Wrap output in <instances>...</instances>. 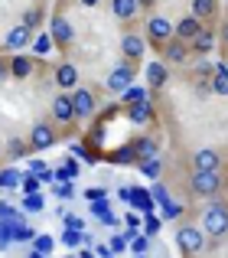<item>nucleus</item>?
<instances>
[{"label":"nucleus","instance_id":"nucleus-16","mask_svg":"<svg viewBox=\"0 0 228 258\" xmlns=\"http://www.w3.org/2000/svg\"><path fill=\"white\" fill-rule=\"evenodd\" d=\"M212 46H215V33H212V30H205V26H202V33H199V36L189 43V52H192V56H199V59H202V56H209V52H212Z\"/></svg>","mask_w":228,"mask_h":258},{"label":"nucleus","instance_id":"nucleus-36","mask_svg":"<svg viewBox=\"0 0 228 258\" xmlns=\"http://www.w3.org/2000/svg\"><path fill=\"white\" fill-rule=\"evenodd\" d=\"M179 216H183L179 203H163V219H179Z\"/></svg>","mask_w":228,"mask_h":258},{"label":"nucleus","instance_id":"nucleus-1","mask_svg":"<svg viewBox=\"0 0 228 258\" xmlns=\"http://www.w3.org/2000/svg\"><path fill=\"white\" fill-rule=\"evenodd\" d=\"M189 189L196 196H202V200H212V196H218L225 189V176L222 170H192Z\"/></svg>","mask_w":228,"mask_h":258},{"label":"nucleus","instance_id":"nucleus-41","mask_svg":"<svg viewBox=\"0 0 228 258\" xmlns=\"http://www.w3.org/2000/svg\"><path fill=\"white\" fill-rule=\"evenodd\" d=\"M153 200H157L160 206H163V203H170V193L163 189V183H153Z\"/></svg>","mask_w":228,"mask_h":258},{"label":"nucleus","instance_id":"nucleus-49","mask_svg":"<svg viewBox=\"0 0 228 258\" xmlns=\"http://www.w3.org/2000/svg\"><path fill=\"white\" fill-rule=\"evenodd\" d=\"M225 69H228V59H225Z\"/></svg>","mask_w":228,"mask_h":258},{"label":"nucleus","instance_id":"nucleus-24","mask_svg":"<svg viewBox=\"0 0 228 258\" xmlns=\"http://www.w3.org/2000/svg\"><path fill=\"white\" fill-rule=\"evenodd\" d=\"M134 151H137V164H140V160H147V157H157V141H153V138H144V141H137V144H134Z\"/></svg>","mask_w":228,"mask_h":258},{"label":"nucleus","instance_id":"nucleus-31","mask_svg":"<svg viewBox=\"0 0 228 258\" xmlns=\"http://www.w3.org/2000/svg\"><path fill=\"white\" fill-rule=\"evenodd\" d=\"M62 239H65V245H85V232H82V229H65V232H62Z\"/></svg>","mask_w":228,"mask_h":258},{"label":"nucleus","instance_id":"nucleus-51","mask_svg":"<svg viewBox=\"0 0 228 258\" xmlns=\"http://www.w3.org/2000/svg\"><path fill=\"white\" fill-rule=\"evenodd\" d=\"M225 183H228V180H225Z\"/></svg>","mask_w":228,"mask_h":258},{"label":"nucleus","instance_id":"nucleus-15","mask_svg":"<svg viewBox=\"0 0 228 258\" xmlns=\"http://www.w3.org/2000/svg\"><path fill=\"white\" fill-rule=\"evenodd\" d=\"M30 39H33V30L30 26H10V33H7V39H4V46L7 49H23V46H30Z\"/></svg>","mask_w":228,"mask_h":258},{"label":"nucleus","instance_id":"nucleus-4","mask_svg":"<svg viewBox=\"0 0 228 258\" xmlns=\"http://www.w3.org/2000/svg\"><path fill=\"white\" fill-rule=\"evenodd\" d=\"M176 242H179V248H183V255H189V258L205 248V235H202V229H196V226H179Z\"/></svg>","mask_w":228,"mask_h":258},{"label":"nucleus","instance_id":"nucleus-44","mask_svg":"<svg viewBox=\"0 0 228 258\" xmlns=\"http://www.w3.org/2000/svg\"><path fill=\"white\" fill-rule=\"evenodd\" d=\"M114 252H111V245H101V248H98V258H111Z\"/></svg>","mask_w":228,"mask_h":258},{"label":"nucleus","instance_id":"nucleus-17","mask_svg":"<svg viewBox=\"0 0 228 258\" xmlns=\"http://www.w3.org/2000/svg\"><path fill=\"white\" fill-rule=\"evenodd\" d=\"M166 79H170V72H166V62L160 59V62H150L147 66V82H150L153 92H160V88L166 85Z\"/></svg>","mask_w":228,"mask_h":258},{"label":"nucleus","instance_id":"nucleus-19","mask_svg":"<svg viewBox=\"0 0 228 258\" xmlns=\"http://www.w3.org/2000/svg\"><path fill=\"white\" fill-rule=\"evenodd\" d=\"M10 76L13 79H30L33 76V59L30 56H13L10 59Z\"/></svg>","mask_w":228,"mask_h":258},{"label":"nucleus","instance_id":"nucleus-23","mask_svg":"<svg viewBox=\"0 0 228 258\" xmlns=\"http://www.w3.org/2000/svg\"><path fill=\"white\" fill-rule=\"evenodd\" d=\"M127 114H131V121H137V124H147V121H150V105H147V101H134V105H127Z\"/></svg>","mask_w":228,"mask_h":258},{"label":"nucleus","instance_id":"nucleus-33","mask_svg":"<svg viewBox=\"0 0 228 258\" xmlns=\"http://www.w3.org/2000/svg\"><path fill=\"white\" fill-rule=\"evenodd\" d=\"M26 151H30V144H26V141H17V138H13V141H10V147H7V154H10V160L23 157Z\"/></svg>","mask_w":228,"mask_h":258},{"label":"nucleus","instance_id":"nucleus-35","mask_svg":"<svg viewBox=\"0 0 228 258\" xmlns=\"http://www.w3.org/2000/svg\"><path fill=\"white\" fill-rule=\"evenodd\" d=\"M23 206H26V213H39V209H43V196H39V193H30L23 200Z\"/></svg>","mask_w":228,"mask_h":258},{"label":"nucleus","instance_id":"nucleus-22","mask_svg":"<svg viewBox=\"0 0 228 258\" xmlns=\"http://www.w3.org/2000/svg\"><path fill=\"white\" fill-rule=\"evenodd\" d=\"M131 203L140 209V216H147V213H153V200H150V193H144V189H131Z\"/></svg>","mask_w":228,"mask_h":258},{"label":"nucleus","instance_id":"nucleus-21","mask_svg":"<svg viewBox=\"0 0 228 258\" xmlns=\"http://www.w3.org/2000/svg\"><path fill=\"white\" fill-rule=\"evenodd\" d=\"M212 92H215V95H228V69H225V62H218L215 72H212Z\"/></svg>","mask_w":228,"mask_h":258},{"label":"nucleus","instance_id":"nucleus-46","mask_svg":"<svg viewBox=\"0 0 228 258\" xmlns=\"http://www.w3.org/2000/svg\"><path fill=\"white\" fill-rule=\"evenodd\" d=\"M78 4H82V7H98L101 0H78Z\"/></svg>","mask_w":228,"mask_h":258},{"label":"nucleus","instance_id":"nucleus-5","mask_svg":"<svg viewBox=\"0 0 228 258\" xmlns=\"http://www.w3.org/2000/svg\"><path fill=\"white\" fill-rule=\"evenodd\" d=\"M56 141H59L56 127H52L49 121H36V124H33V131H30V141H26V144H30L33 151H46V147H52Z\"/></svg>","mask_w":228,"mask_h":258},{"label":"nucleus","instance_id":"nucleus-7","mask_svg":"<svg viewBox=\"0 0 228 258\" xmlns=\"http://www.w3.org/2000/svg\"><path fill=\"white\" fill-rule=\"evenodd\" d=\"M52 121L56 124H72V121H78L75 118V105H72V95H65V92H59L56 98H52Z\"/></svg>","mask_w":228,"mask_h":258},{"label":"nucleus","instance_id":"nucleus-30","mask_svg":"<svg viewBox=\"0 0 228 258\" xmlns=\"http://www.w3.org/2000/svg\"><path fill=\"white\" fill-rule=\"evenodd\" d=\"M20 183H23V193L30 196V193H39V183H43V180H39V176L30 170L26 176H20Z\"/></svg>","mask_w":228,"mask_h":258},{"label":"nucleus","instance_id":"nucleus-9","mask_svg":"<svg viewBox=\"0 0 228 258\" xmlns=\"http://www.w3.org/2000/svg\"><path fill=\"white\" fill-rule=\"evenodd\" d=\"M134 76H137V66H131V62L114 66L111 76H108V92H124V88H131Z\"/></svg>","mask_w":228,"mask_h":258},{"label":"nucleus","instance_id":"nucleus-48","mask_svg":"<svg viewBox=\"0 0 228 258\" xmlns=\"http://www.w3.org/2000/svg\"><path fill=\"white\" fill-rule=\"evenodd\" d=\"M78 258H95V255H91V252H88V248H85V252H82V255H78Z\"/></svg>","mask_w":228,"mask_h":258},{"label":"nucleus","instance_id":"nucleus-40","mask_svg":"<svg viewBox=\"0 0 228 258\" xmlns=\"http://www.w3.org/2000/svg\"><path fill=\"white\" fill-rule=\"evenodd\" d=\"M36 252H43V255L52 252V239L49 235H36Z\"/></svg>","mask_w":228,"mask_h":258},{"label":"nucleus","instance_id":"nucleus-34","mask_svg":"<svg viewBox=\"0 0 228 258\" xmlns=\"http://www.w3.org/2000/svg\"><path fill=\"white\" fill-rule=\"evenodd\" d=\"M56 196L59 200H72V196H75V186H72L69 180H59L56 183Z\"/></svg>","mask_w":228,"mask_h":258},{"label":"nucleus","instance_id":"nucleus-45","mask_svg":"<svg viewBox=\"0 0 228 258\" xmlns=\"http://www.w3.org/2000/svg\"><path fill=\"white\" fill-rule=\"evenodd\" d=\"M218 36H222V46H228V20L222 23V33H218Z\"/></svg>","mask_w":228,"mask_h":258},{"label":"nucleus","instance_id":"nucleus-2","mask_svg":"<svg viewBox=\"0 0 228 258\" xmlns=\"http://www.w3.org/2000/svg\"><path fill=\"white\" fill-rule=\"evenodd\" d=\"M202 232L212 235V239H222V235H228V206L225 203H212L209 209H205L202 216Z\"/></svg>","mask_w":228,"mask_h":258},{"label":"nucleus","instance_id":"nucleus-6","mask_svg":"<svg viewBox=\"0 0 228 258\" xmlns=\"http://www.w3.org/2000/svg\"><path fill=\"white\" fill-rule=\"evenodd\" d=\"M121 52H124V62L137 66L140 59H144V52H147V39L140 36V33H124V39H121Z\"/></svg>","mask_w":228,"mask_h":258},{"label":"nucleus","instance_id":"nucleus-18","mask_svg":"<svg viewBox=\"0 0 228 258\" xmlns=\"http://www.w3.org/2000/svg\"><path fill=\"white\" fill-rule=\"evenodd\" d=\"M192 17L205 20H215L218 17V0H192Z\"/></svg>","mask_w":228,"mask_h":258},{"label":"nucleus","instance_id":"nucleus-32","mask_svg":"<svg viewBox=\"0 0 228 258\" xmlns=\"http://www.w3.org/2000/svg\"><path fill=\"white\" fill-rule=\"evenodd\" d=\"M20 183V173L17 170H0V189H13Z\"/></svg>","mask_w":228,"mask_h":258},{"label":"nucleus","instance_id":"nucleus-10","mask_svg":"<svg viewBox=\"0 0 228 258\" xmlns=\"http://www.w3.org/2000/svg\"><path fill=\"white\" fill-rule=\"evenodd\" d=\"M49 36H52V43L62 46V49L72 43V39H75V33H72V23L62 17V13H56V17H52V23H49Z\"/></svg>","mask_w":228,"mask_h":258},{"label":"nucleus","instance_id":"nucleus-13","mask_svg":"<svg viewBox=\"0 0 228 258\" xmlns=\"http://www.w3.org/2000/svg\"><path fill=\"white\" fill-rule=\"evenodd\" d=\"M52 79H56L59 92H69V88H75V85H78V69H75L72 62H62V66H56Z\"/></svg>","mask_w":228,"mask_h":258},{"label":"nucleus","instance_id":"nucleus-27","mask_svg":"<svg viewBox=\"0 0 228 258\" xmlns=\"http://www.w3.org/2000/svg\"><path fill=\"white\" fill-rule=\"evenodd\" d=\"M140 173H144V176H160V167H163V160H160V157H147V160H140Z\"/></svg>","mask_w":228,"mask_h":258},{"label":"nucleus","instance_id":"nucleus-39","mask_svg":"<svg viewBox=\"0 0 228 258\" xmlns=\"http://www.w3.org/2000/svg\"><path fill=\"white\" fill-rule=\"evenodd\" d=\"M144 232H147V235H157V232H160V219H157V216H150V213H147V222H144Z\"/></svg>","mask_w":228,"mask_h":258},{"label":"nucleus","instance_id":"nucleus-3","mask_svg":"<svg viewBox=\"0 0 228 258\" xmlns=\"http://www.w3.org/2000/svg\"><path fill=\"white\" fill-rule=\"evenodd\" d=\"M173 36H176V30H173V23L166 17L153 13V17L147 20V39H150L157 49H163V43H166V39H173Z\"/></svg>","mask_w":228,"mask_h":258},{"label":"nucleus","instance_id":"nucleus-38","mask_svg":"<svg viewBox=\"0 0 228 258\" xmlns=\"http://www.w3.org/2000/svg\"><path fill=\"white\" fill-rule=\"evenodd\" d=\"M0 248L4 252L10 248V222H4V219H0Z\"/></svg>","mask_w":228,"mask_h":258},{"label":"nucleus","instance_id":"nucleus-8","mask_svg":"<svg viewBox=\"0 0 228 258\" xmlns=\"http://www.w3.org/2000/svg\"><path fill=\"white\" fill-rule=\"evenodd\" d=\"M72 105H75V118L78 121L91 118V114L98 111V98H95V92H88V88H75V92H72Z\"/></svg>","mask_w":228,"mask_h":258},{"label":"nucleus","instance_id":"nucleus-29","mask_svg":"<svg viewBox=\"0 0 228 258\" xmlns=\"http://www.w3.org/2000/svg\"><path fill=\"white\" fill-rule=\"evenodd\" d=\"M39 23H43V10H39V7H30V10L23 13V26H30V30H36Z\"/></svg>","mask_w":228,"mask_h":258},{"label":"nucleus","instance_id":"nucleus-25","mask_svg":"<svg viewBox=\"0 0 228 258\" xmlns=\"http://www.w3.org/2000/svg\"><path fill=\"white\" fill-rule=\"evenodd\" d=\"M10 235L17 242H33V239H36V232H33L30 226H23V222H10Z\"/></svg>","mask_w":228,"mask_h":258},{"label":"nucleus","instance_id":"nucleus-28","mask_svg":"<svg viewBox=\"0 0 228 258\" xmlns=\"http://www.w3.org/2000/svg\"><path fill=\"white\" fill-rule=\"evenodd\" d=\"M52 46H56V43H52V36H49V33H39V36H36V43H33V49H36L39 56H49V49H52Z\"/></svg>","mask_w":228,"mask_h":258},{"label":"nucleus","instance_id":"nucleus-42","mask_svg":"<svg viewBox=\"0 0 228 258\" xmlns=\"http://www.w3.org/2000/svg\"><path fill=\"white\" fill-rule=\"evenodd\" d=\"M91 213H95L98 219H101V216H108V203H104V196H101V200H95V203H91Z\"/></svg>","mask_w":228,"mask_h":258},{"label":"nucleus","instance_id":"nucleus-14","mask_svg":"<svg viewBox=\"0 0 228 258\" xmlns=\"http://www.w3.org/2000/svg\"><path fill=\"white\" fill-rule=\"evenodd\" d=\"M173 30H176V36H179V39L192 43V39H196L199 33H202V20H199V17H192V13H189V17H183L179 23H173Z\"/></svg>","mask_w":228,"mask_h":258},{"label":"nucleus","instance_id":"nucleus-47","mask_svg":"<svg viewBox=\"0 0 228 258\" xmlns=\"http://www.w3.org/2000/svg\"><path fill=\"white\" fill-rule=\"evenodd\" d=\"M26 258H46V255H43V252H30Z\"/></svg>","mask_w":228,"mask_h":258},{"label":"nucleus","instance_id":"nucleus-11","mask_svg":"<svg viewBox=\"0 0 228 258\" xmlns=\"http://www.w3.org/2000/svg\"><path fill=\"white\" fill-rule=\"evenodd\" d=\"M160 52H163V62H186V59H189V43L179 39V36H173V39L163 43Z\"/></svg>","mask_w":228,"mask_h":258},{"label":"nucleus","instance_id":"nucleus-26","mask_svg":"<svg viewBox=\"0 0 228 258\" xmlns=\"http://www.w3.org/2000/svg\"><path fill=\"white\" fill-rule=\"evenodd\" d=\"M121 95H124L127 105H134V101H147V95H150V92H147L144 85H131V88H124Z\"/></svg>","mask_w":228,"mask_h":258},{"label":"nucleus","instance_id":"nucleus-20","mask_svg":"<svg viewBox=\"0 0 228 258\" xmlns=\"http://www.w3.org/2000/svg\"><path fill=\"white\" fill-rule=\"evenodd\" d=\"M137 7H140L137 0H111V13L118 20H131L134 13H137Z\"/></svg>","mask_w":228,"mask_h":258},{"label":"nucleus","instance_id":"nucleus-12","mask_svg":"<svg viewBox=\"0 0 228 258\" xmlns=\"http://www.w3.org/2000/svg\"><path fill=\"white\" fill-rule=\"evenodd\" d=\"M192 167L196 170H222V154L212 151V147H202V151L192 154Z\"/></svg>","mask_w":228,"mask_h":258},{"label":"nucleus","instance_id":"nucleus-43","mask_svg":"<svg viewBox=\"0 0 228 258\" xmlns=\"http://www.w3.org/2000/svg\"><path fill=\"white\" fill-rule=\"evenodd\" d=\"M7 79H10V62L0 59V82H7Z\"/></svg>","mask_w":228,"mask_h":258},{"label":"nucleus","instance_id":"nucleus-50","mask_svg":"<svg viewBox=\"0 0 228 258\" xmlns=\"http://www.w3.org/2000/svg\"><path fill=\"white\" fill-rule=\"evenodd\" d=\"M137 258H144V255H137Z\"/></svg>","mask_w":228,"mask_h":258},{"label":"nucleus","instance_id":"nucleus-37","mask_svg":"<svg viewBox=\"0 0 228 258\" xmlns=\"http://www.w3.org/2000/svg\"><path fill=\"white\" fill-rule=\"evenodd\" d=\"M131 248H134V255H144L147 248H150V242H147V235H134V239H131Z\"/></svg>","mask_w":228,"mask_h":258}]
</instances>
